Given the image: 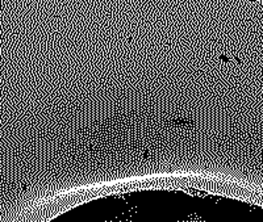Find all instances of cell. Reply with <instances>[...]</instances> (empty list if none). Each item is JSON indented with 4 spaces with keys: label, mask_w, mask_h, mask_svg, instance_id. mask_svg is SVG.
I'll list each match as a JSON object with an SVG mask.
<instances>
[{
    "label": "cell",
    "mask_w": 263,
    "mask_h": 222,
    "mask_svg": "<svg viewBox=\"0 0 263 222\" xmlns=\"http://www.w3.org/2000/svg\"><path fill=\"white\" fill-rule=\"evenodd\" d=\"M251 1H255V0H251Z\"/></svg>",
    "instance_id": "obj_1"
}]
</instances>
